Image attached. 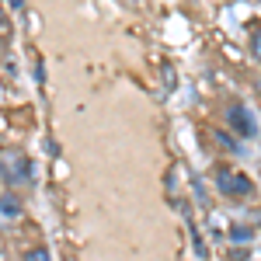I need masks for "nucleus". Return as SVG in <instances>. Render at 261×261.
I'll return each instance as SVG.
<instances>
[{
    "label": "nucleus",
    "instance_id": "7",
    "mask_svg": "<svg viewBox=\"0 0 261 261\" xmlns=\"http://www.w3.org/2000/svg\"><path fill=\"white\" fill-rule=\"evenodd\" d=\"M230 237H233L237 244H251V237H254V233H251L247 226H233V230H230Z\"/></svg>",
    "mask_w": 261,
    "mask_h": 261
},
{
    "label": "nucleus",
    "instance_id": "5",
    "mask_svg": "<svg viewBox=\"0 0 261 261\" xmlns=\"http://www.w3.org/2000/svg\"><path fill=\"white\" fill-rule=\"evenodd\" d=\"M21 261H53V254H49V247L35 244V247H28V251L21 254Z\"/></svg>",
    "mask_w": 261,
    "mask_h": 261
},
{
    "label": "nucleus",
    "instance_id": "3",
    "mask_svg": "<svg viewBox=\"0 0 261 261\" xmlns=\"http://www.w3.org/2000/svg\"><path fill=\"white\" fill-rule=\"evenodd\" d=\"M216 181H220V192L230 195V199H244V195H251V188H254L247 174L230 171V167H220V171H216Z\"/></svg>",
    "mask_w": 261,
    "mask_h": 261
},
{
    "label": "nucleus",
    "instance_id": "10",
    "mask_svg": "<svg viewBox=\"0 0 261 261\" xmlns=\"http://www.w3.org/2000/svg\"><path fill=\"white\" fill-rule=\"evenodd\" d=\"M0 28H4V7H0Z\"/></svg>",
    "mask_w": 261,
    "mask_h": 261
},
{
    "label": "nucleus",
    "instance_id": "6",
    "mask_svg": "<svg viewBox=\"0 0 261 261\" xmlns=\"http://www.w3.org/2000/svg\"><path fill=\"white\" fill-rule=\"evenodd\" d=\"M251 56L261 63V24H258V28H251Z\"/></svg>",
    "mask_w": 261,
    "mask_h": 261
},
{
    "label": "nucleus",
    "instance_id": "9",
    "mask_svg": "<svg viewBox=\"0 0 261 261\" xmlns=\"http://www.w3.org/2000/svg\"><path fill=\"white\" fill-rule=\"evenodd\" d=\"M254 91H258V94H261V81H254Z\"/></svg>",
    "mask_w": 261,
    "mask_h": 261
},
{
    "label": "nucleus",
    "instance_id": "4",
    "mask_svg": "<svg viewBox=\"0 0 261 261\" xmlns=\"http://www.w3.org/2000/svg\"><path fill=\"white\" fill-rule=\"evenodd\" d=\"M21 213H24L21 199L14 195V192H4V195H0V223H14V220H21Z\"/></svg>",
    "mask_w": 261,
    "mask_h": 261
},
{
    "label": "nucleus",
    "instance_id": "1",
    "mask_svg": "<svg viewBox=\"0 0 261 261\" xmlns=\"http://www.w3.org/2000/svg\"><path fill=\"white\" fill-rule=\"evenodd\" d=\"M0 178H4V185H11V188L24 185V181L32 178V161L21 150H0Z\"/></svg>",
    "mask_w": 261,
    "mask_h": 261
},
{
    "label": "nucleus",
    "instance_id": "8",
    "mask_svg": "<svg viewBox=\"0 0 261 261\" xmlns=\"http://www.w3.org/2000/svg\"><path fill=\"white\" fill-rule=\"evenodd\" d=\"M216 140H220V143H223V146H230V150H233V146H237V143L230 140V136H226V133H223V129H220V133H216Z\"/></svg>",
    "mask_w": 261,
    "mask_h": 261
},
{
    "label": "nucleus",
    "instance_id": "2",
    "mask_svg": "<svg viewBox=\"0 0 261 261\" xmlns=\"http://www.w3.org/2000/svg\"><path fill=\"white\" fill-rule=\"evenodd\" d=\"M226 129H233L237 136L251 140V136H258V119H254V112H251L244 101H233V105L226 108Z\"/></svg>",
    "mask_w": 261,
    "mask_h": 261
}]
</instances>
